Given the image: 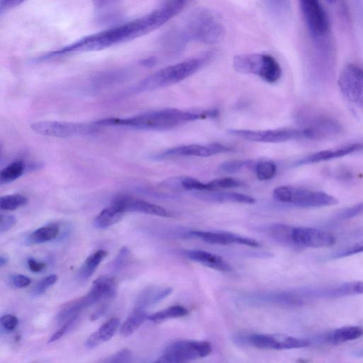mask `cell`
Instances as JSON below:
<instances>
[{
  "label": "cell",
  "instance_id": "obj_12",
  "mask_svg": "<svg viewBox=\"0 0 363 363\" xmlns=\"http://www.w3.org/2000/svg\"><path fill=\"white\" fill-rule=\"evenodd\" d=\"M233 150V147L219 143L208 145L189 144L182 145L169 148L152 156L155 160H161L175 157L196 156L209 157Z\"/></svg>",
  "mask_w": 363,
  "mask_h": 363
},
{
  "label": "cell",
  "instance_id": "obj_49",
  "mask_svg": "<svg viewBox=\"0 0 363 363\" xmlns=\"http://www.w3.org/2000/svg\"><path fill=\"white\" fill-rule=\"evenodd\" d=\"M26 0H0V15L2 16L6 11L13 9Z\"/></svg>",
  "mask_w": 363,
  "mask_h": 363
},
{
  "label": "cell",
  "instance_id": "obj_54",
  "mask_svg": "<svg viewBox=\"0 0 363 363\" xmlns=\"http://www.w3.org/2000/svg\"><path fill=\"white\" fill-rule=\"evenodd\" d=\"M9 262V259L7 257L1 255L0 257V266L3 267L4 266L6 265Z\"/></svg>",
  "mask_w": 363,
  "mask_h": 363
},
{
  "label": "cell",
  "instance_id": "obj_8",
  "mask_svg": "<svg viewBox=\"0 0 363 363\" xmlns=\"http://www.w3.org/2000/svg\"><path fill=\"white\" fill-rule=\"evenodd\" d=\"M235 340L240 344L262 350H292L307 347L312 345L311 340L284 334H240L236 336Z\"/></svg>",
  "mask_w": 363,
  "mask_h": 363
},
{
  "label": "cell",
  "instance_id": "obj_9",
  "mask_svg": "<svg viewBox=\"0 0 363 363\" xmlns=\"http://www.w3.org/2000/svg\"><path fill=\"white\" fill-rule=\"evenodd\" d=\"M212 346L207 341L179 340L168 345L156 361L164 363H180L208 356Z\"/></svg>",
  "mask_w": 363,
  "mask_h": 363
},
{
  "label": "cell",
  "instance_id": "obj_19",
  "mask_svg": "<svg viewBox=\"0 0 363 363\" xmlns=\"http://www.w3.org/2000/svg\"><path fill=\"white\" fill-rule=\"evenodd\" d=\"M305 299L299 290L295 289L259 293L252 295L250 301L281 306H301Z\"/></svg>",
  "mask_w": 363,
  "mask_h": 363
},
{
  "label": "cell",
  "instance_id": "obj_1",
  "mask_svg": "<svg viewBox=\"0 0 363 363\" xmlns=\"http://www.w3.org/2000/svg\"><path fill=\"white\" fill-rule=\"evenodd\" d=\"M188 1L189 0H168L143 16L82 37L64 47L41 55L38 60L103 50L138 38L156 30L177 16Z\"/></svg>",
  "mask_w": 363,
  "mask_h": 363
},
{
  "label": "cell",
  "instance_id": "obj_13",
  "mask_svg": "<svg viewBox=\"0 0 363 363\" xmlns=\"http://www.w3.org/2000/svg\"><path fill=\"white\" fill-rule=\"evenodd\" d=\"M305 298H336L363 294V281H351L337 284L298 289Z\"/></svg>",
  "mask_w": 363,
  "mask_h": 363
},
{
  "label": "cell",
  "instance_id": "obj_29",
  "mask_svg": "<svg viewBox=\"0 0 363 363\" xmlns=\"http://www.w3.org/2000/svg\"><path fill=\"white\" fill-rule=\"evenodd\" d=\"M147 318L144 309L135 308L122 324L120 332L122 336L127 337L132 335Z\"/></svg>",
  "mask_w": 363,
  "mask_h": 363
},
{
  "label": "cell",
  "instance_id": "obj_34",
  "mask_svg": "<svg viewBox=\"0 0 363 363\" xmlns=\"http://www.w3.org/2000/svg\"><path fill=\"white\" fill-rule=\"evenodd\" d=\"M294 226L283 223H274L269 227L271 236L277 242L288 246H294L292 233Z\"/></svg>",
  "mask_w": 363,
  "mask_h": 363
},
{
  "label": "cell",
  "instance_id": "obj_7",
  "mask_svg": "<svg viewBox=\"0 0 363 363\" xmlns=\"http://www.w3.org/2000/svg\"><path fill=\"white\" fill-rule=\"evenodd\" d=\"M338 86L351 111L363 118V68L354 64L345 66L340 74Z\"/></svg>",
  "mask_w": 363,
  "mask_h": 363
},
{
  "label": "cell",
  "instance_id": "obj_28",
  "mask_svg": "<svg viewBox=\"0 0 363 363\" xmlns=\"http://www.w3.org/2000/svg\"><path fill=\"white\" fill-rule=\"evenodd\" d=\"M124 213L117 206L111 203L97 215L94 222V226L100 229L107 228L120 221Z\"/></svg>",
  "mask_w": 363,
  "mask_h": 363
},
{
  "label": "cell",
  "instance_id": "obj_45",
  "mask_svg": "<svg viewBox=\"0 0 363 363\" xmlns=\"http://www.w3.org/2000/svg\"><path fill=\"white\" fill-rule=\"evenodd\" d=\"M129 253V249L127 247H123L120 250L113 262V268L115 270H119L123 267L128 259Z\"/></svg>",
  "mask_w": 363,
  "mask_h": 363
},
{
  "label": "cell",
  "instance_id": "obj_16",
  "mask_svg": "<svg viewBox=\"0 0 363 363\" xmlns=\"http://www.w3.org/2000/svg\"><path fill=\"white\" fill-rule=\"evenodd\" d=\"M306 128L310 139H320L338 134L341 131V125L335 119L320 113H312L308 115Z\"/></svg>",
  "mask_w": 363,
  "mask_h": 363
},
{
  "label": "cell",
  "instance_id": "obj_53",
  "mask_svg": "<svg viewBox=\"0 0 363 363\" xmlns=\"http://www.w3.org/2000/svg\"><path fill=\"white\" fill-rule=\"evenodd\" d=\"M140 63L144 67H151L156 65L157 60L155 57H150L142 60Z\"/></svg>",
  "mask_w": 363,
  "mask_h": 363
},
{
  "label": "cell",
  "instance_id": "obj_27",
  "mask_svg": "<svg viewBox=\"0 0 363 363\" xmlns=\"http://www.w3.org/2000/svg\"><path fill=\"white\" fill-rule=\"evenodd\" d=\"M119 323L120 321L117 318H112L108 320L89 336L85 343L86 347L91 349L111 340L116 332Z\"/></svg>",
  "mask_w": 363,
  "mask_h": 363
},
{
  "label": "cell",
  "instance_id": "obj_56",
  "mask_svg": "<svg viewBox=\"0 0 363 363\" xmlns=\"http://www.w3.org/2000/svg\"><path fill=\"white\" fill-rule=\"evenodd\" d=\"M328 3L333 4L335 3L337 0H326Z\"/></svg>",
  "mask_w": 363,
  "mask_h": 363
},
{
  "label": "cell",
  "instance_id": "obj_3",
  "mask_svg": "<svg viewBox=\"0 0 363 363\" xmlns=\"http://www.w3.org/2000/svg\"><path fill=\"white\" fill-rule=\"evenodd\" d=\"M224 34V26L218 16L201 9L194 11L180 28L168 35L167 45L178 51L191 41L215 44L223 39Z\"/></svg>",
  "mask_w": 363,
  "mask_h": 363
},
{
  "label": "cell",
  "instance_id": "obj_35",
  "mask_svg": "<svg viewBox=\"0 0 363 363\" xmlns=\"http://www.w3.org/2000/svg\"><path fill=\"white\" fill-rule=\"evenodd\" d=\"M92 286L101 291L106 300L112 298L116 294L117 282L113 277H99L93 281Z\"/></svg>",
  "mask_w": 363,
  "mask_h": 363
},
{
  "label": "cell",
  "instance_id": "obj_38",
  "mask_svg": "<svg viewBox=\"0 0 363 363\" xmlns=\"http://www.w3.org/2000/svg\"><path fill=\"white\" fill-rule=\"evenodd\" d=\"M27 198L21 194L5 195L0 199V208L2 210L13 211L27 203Z\"/></svg>",
  "mask_w": 363,
  "mask_h": 363
},
{
  "label": "cell",
  "instance_id": "obj_30",
  "mask_svg": "<svg viewBox=\"0 0 363 363\" xmlns=\"http://www.w3.org/2000/svg\"><path fill=\"white\" fill-rule=\"evenodd\" d=\"M59 232L60 226L58 224H49L33 231L28 238V241L32 244L45 242L55 238Z\"/></svg>",
  "mask_w": 363,
  "mask_h": 363
},
{
  "label": "cell",
  "instance_id": "obj_55",
  "mask_svg": "<svg viewBox=\"0 0 363 363\" xmlns=\"http://www.w3.org/2000/svg\"><path fill=\"white\" fill-rule=\"evenodd\" d=\"M354 355L355 357H363V347L354 351Z\"/></svg>",
  "mask_w": 363,
  "mask_h": 363
},
{
  "label": "cell",
  "instance_id": "obj_23",
  "mask_svg": "<svg viewBox=\"0 0 363 363\" xmlns=\"http://www.w3.org/2000/svg\"><path fill=\"white\" fill-rule=\"evenodd\" d=\"M363 150V143L349 144L340 147L320 151L303 157L296 162L297 165L313 164L343 157Z\"/></svg>",
  "mask_w": 363,
  "mask_h": 363
},
{
  "label": "cell",
  "instance_id": "obj_2",
  "mask_svg": "<svg viewBox=\"0 0 363 363\" xmlns=\"http://www.w3.org/2000/svg\"><path fill=\"white\" fill-rule=\"evenodd\" d=\"M218 114V111L215 109L192 111L168 108L125 118H104L94 122V124L96 126H126L139 130H164L188 122L215 118Z\"/></svg>",
  "mask_w": 363,
  "mask_h": 363
},
{
  "label": "cell",
  "instance_id": "obj_20",
  "mask_svg": "<svg viewBox=\"0 0 363 363\" xmlns=\"http://www.w3.org/2000/svg\"><path fill=\"white\" fill-rule=\"evenodd\" d=\"M103 300L102 296L94 289L83 296L69 301L64 304L57 315V321L59 324L65 323L78 313L84 308L89 307Z\"/></svg>",
  "mask_w": 363,
  "mask_h": 363
},
{
  "label": "cell",
  "instance_id": "obj_52",
  "mask_svg": "<svg viewBox=\"0 0 363 363\" xmlns=\"http://www.w3.org/2000/svg\"><path fill=\"white\" fill-rule=\"evenodd\" d=\"M107 305L103 304L100 306L98 309L91 315V320H94L99 318L105 313Z\"/></svg>",
  "mask_w": 363,
  "mask_h": 363
},
{
  "label": "cell",
  "instance_id": "obj_11",
  "mask_svg": "<svg viewBox=\"0 0 363 363\" xmlns=\"http://www.w3.org/2000/svg\"><path fill=\"white\" fill-rule=\"evenodd\" d=\"M96 125L64 121H44L33 123L31 129L40 135L67 138L91 133L96 130Z\"/></svg>",
  "mask_w": 363,
  "mask_h": 363
},
{
  "label": "cell",
  "instance_id": "obj_15",
  "mask_svg": "<svg viewBox=\"0 0 363 363\" xmlns=\"http://www.w3.org/2000/svg\"><path fill=\"white\" fill-rule=\"evenodd\" d=\"M307 26L314 36H323L329 28L327 15L319 0H298Z\"/></svg>",
  "mask_w": 363,
  "mask_h": 363
},
{
  "label": "cell",
  "instance_id": "obj_14",
  "mask_svg": "<svg viewBox=\"0 0 363 363\" xmlns=\"http://www.w3.org/2000/svg\"><path fill=\"white\" fill-rule=\"evenodd\" d=\"M292 239L294 247L321 248L335 245L336 240L331 233L309 227H294Z\"/></svg>",
  "mask_w": 363,
  "mask_h": 363
},
{
  "label": "cell",
  "instance_id": "obj_50",
  "mask_svg": "<svg viewBox=\"0 0 363 363\" xmlns=\"http://www.w3.org/2000/svg\"><path fill=\"white\" fill-rule=\"evenodd\" d=\"M12 283L17 288H25L31 283V279L27 276L17 274L12 277Z\"/></svg>",
  "mask_w": 363,
  "mask_h": 363
},
{
  "label": "cell",
  "instance_id": "obj_26",
  "mask_svg": "<svg viewBox=\"0 0 363 363\" xmlns=\"http://www.w3.org/2000/svg\"><path fill=\"white\" fill-rule=\"evenodd\" d=\"M172 289L164 286H150L144 289L136 299L135 308L145 309L167 297Z\"/></svg>",
  "mask_w": 363,
  "mask_h": 363
},
{
  "label": "cell",
  "instance_id": "obj_18",
  "mask_svg": "<svg viewBox=\"0 0 363 363\" xmlns=\"http://www.w3.org/2000/svg\"><path fill=\"white\" fill-rule=\"evenodd\" d=\"M203 241L216 245L239 244L250 247H258L259 243L255 239L225 231L194 230L189 233Z\"/></svg>",
  "mask_w": 363,
  "mask_h": 363
},
{
  "label": "cell",
  "instance_id": "obj_43",
  "mask_svg": "<svg viewBox=\"0 0 363 363\" xmlns=\"http://www.w3.org/2000/svg\"><path fill=\"white\" fill-rule=\"evenodd\" d=\"M57 280V276L55 274L48 275L40 281L33 287L32 293L33 295H40L45 292Z\"/></svg>",
  "mask_w": 363,
  "mask_h": 363
},
{
  "label": "cell",
  "instance_id": "obj_17",
  "mask_svg": "<svg viewBox=\"0 0 363 363\" xmlns=\"http://www.w3.org/2000/svg\"><path fill=\"white\" fill-rule=\"evenodd\" d=\"M111 203L123 212H138L161 217H171L172 214L164 208L147 201L124 195L116 196Z\"/></svg>",
  "mask_w": 363,
  "mask_h": 363
},
{
  "label": "cell",
  "instance_id": "obj_5",
  "mask_svg": "<svg viewBox=\"0 0 363 363\" xmlns=\"http://www.w3.org/2000/svg\"><path fill=\"white\" fill-rule=\"evenodd\" d=\"M235 71L258 76L268 83L277 82L281 69L277 60L268 54L250 53L235 55L233 60Z\"/></svg>",
  "mask_w": 363,
  "mask_h": 363
},
{
  "label": "cell",
  "instance_id": "obj_36",
  "mask_svg": "<svg viewBox=\"0 0 363 363\" xmlns=\"http://www.w3.org/2000/svg\"><path fill=\"white\" fill-rule=\"evenodd\" d=\"M257 162L254 160H231L222 163L219 169L225 173H236L244 169H255Z\"/></svg>",
  "mask_w": 363,
  "mask_h": 363
},
{
  "label": "cell",
  "instance_id": "obj_22",
  "mask_svg": "<svg viewBox=\"0 0 363 363\" xmlns=\"http://www.w3.org/2000/svg\"><path fill=\"white\" fill-rule=\"evenodd\" d=\"M196 198L214 203H238L253 204L256 200L252 196L238 192L214 191H199L193 193Z\"/></svg>",
  "mask_w": 363,
  "mask_h": 363
},
{
  "label": "cell",
  "instance_id": "obj_4",
  "mask_svg": "<svg viewBox=\"0 0 363 363\" xmlns=\"http://www.w3.org/2000/svg\"><path fill=\"white\" fill-rule=\"evenodd\" d=\"M209 55L191 57L163 67L140 81L138 92L152 91L177 84L196 72L209 59Z\"/></svg>",
  "mask_w": 363,
  "mask_h": 363
},
{
  "label": "cell",
  "instance_id": "obj_42",
  "mask_svg": "<svg viewBox=\"0 0 363 363\" xmlns=\"http://www.w3.org/2000/svg\"><path fill=\"white\" fill-rule=\"evenodd\" d=\"M133 357L132 352L128 348H123L119 351L100 360L105 363L130 362Z\"/></svg>",
  "mask_w": 363,
  "mask_h": 363
},
{
  "label": "cell",
  "instance_id": "obj_24",
  "mask_svg": "<svg viewBox=\"0 0 363 363\" xmlns=\"http://www.w3.org/2000/svg\"><path fill=\"white\" fill-rule=\"evenodd\" d=\"M123 0H92L95 17L101 23H113L120 18Z\"/></svg>",
  "mask_w": 363,
  "mask_h": 363
},
{
  "label": "cell",
  "instance_id": "obj_32",
  "mask_svg": "<svg viewBox=\"0 0 363 363\" xmlns=\"http://www.w3.org/2000/svg\"><path fill=\"white\" fill-rule=\"evenodd\" d=\"M188 313L189 311L185 307L175 305L147 315V319L152 322L158 323L168 319L183 317Z\"/></svg>",
  "mask_w": 363,
  "mask_h": 363
},
{
  "label": "cell",
  "instance_id": "obj_51",
  "mask_svg": "<svg viewBox=\"0 0 363 363\" xmlns=\"http://www.w3.org/2000/svg\"><path fill=\"white\" fill-rule=\"evenodd\" d=\"M28 266L31 272L38 273L43 271L46 264L44 262H38L33 258H30L28 259Z\"/></svg>",
  "mask_w": 363,
  "mask_h": 363
},
{
  "label": "cell",
  "instance_id": "obj_31",
  "mask_svg": "<svg viewBox=\"0 0 363 363\" xmlns=\"http://www.w3.org/2000/svg\"><path fill=\"white\" fill-rule=\"evenodd\" d=\"M107 253L104 250H99L89 255L79 272V278L82 280L88 279L93 274L100 262L107 255Z\"/></svg>",
  "mask_w": 363,
  "mask_h": 363
},
{
  "label": "cell",
  "instance_id": "obj_25",
  "mask_svg": "<svg viewBox=\"0 0 363 363\" xmlns=\"http://www.w3.org/2000/svg\"><path fill=\"white\" fill-rule=\"evenodd\" d=\"M184 254L189 259L217 271L229 272L232 270V267L225 259L209 252L194 250H186Z\"/></svg>",
  "mask_w": 363,
  "mask_h": 363
},
{
  "label": "cell",
  "instance_id": "obj_44",
  "mask_svg": "<svg viewBox=\"0 0 363 363\" xmlns=\"http://www.w3.org/2000/svg\"><path fill=\"white\" fill-rule=\"evenodd\" d=\"M363 215V201L347 208L340 211L336 216L338 220H347Z\"/></svg>",
  "mask_w": 363,
  "mask_h": 363
},
{
  "label": "cell",
  "instance_id": "obj_6",
  "mask_svg": "<svg viewBox=\"0 0 363 363\" xmlns=\"http://www.w3.org/2000/svg\"><path fill=\"white\" fill-rule=\"evenodd\" d=\"M273 196L279 202L303 208L330 206L338 203L335 197L325 192L291 186L275 188Z\"/></svg>",
  "mask_w": 363,
  "mask_h": 363
},
{
  "label": "cell",
  "instance_id": "obj_47",
  "mask_svg": "<svg viewBox=\"0 0 363 363\" xmlns=\"http://www.w3.org/2000/svg\"><path fill=\"white\" fill-rule=\"evenodd\" d=\"M18 323V318L11 314H6L1 318V326L7 331L13 330Z\"/></svg>",
  "mask_w": 363,
  "mask_h": 363
},
{
  "label": "cell",
  "instance_id": "obj_33",
  "mask_svg": "<svg viewBox=\"0 0 363 363\" xmlns=\"http://www.w3.org/2000/svg\"><path fill=\"white\" fill-rule=\"evenodd\" d=\"M26 169V164L22 160L11 162L1 169L0 172V184H9L21 177Z\"/></svg>",
  "mask_w": 363,
  "mask_h": 363
},
{
  "label": "cell",
  "instance_id": "obj_21",
  "mask_svg": "<svg viewBox=\"0 0 363 363\" xmlns=\"http://www.w3.org/2000/svg\"><path fill=\"white\" fill-rule=\"evenodd\" d=\"M363 336V327L359 325L343 326L330 330L315 338V343L338 345L359 339Z\"/></svg>",
  "mask_w": 363,
  "mask_h": 363
},
{
  "label": "cell",
  "instance_id": "obj_10",
  "mask_svg": "<svg viewBox=\"0 0 363 363\" xmlns=\"http://www.w3.org/2000/svg\"><path fill=\"white\" fill-rule=\"evenodd\" d=\"M228 133L245 140L277 143L292 140L309 138L306 128H277L268 130L230 129Z\"/></svg>",
  "mask_w": 363,
  "mask_h": 363
},
{
  "label": "cell",
  "instance_id": "obj_41",
  "mask_svg": "<svg viewBox=\"0 0 363 363\" xmlns=\"http://www.w3.org/2000/svg\"><path fill=\"white\" fill-rule=\"evenodd\" d=\"M363 252V239L361 240L345 247L344 248L340 249L335 252L331 255L332 259H340L346 257H349L351 255H354L356 254H359Z\"/></svg>",
  "mask_w": 363,
  "mask_h": 363
},
{
  "label": "cell",
  "instance_id": "obj_48",
  "mask_svg": "<svg viewBox=\"0 0 363 363\" xmlns=\"http://www.w3.org/2000/svg\"><path fill=\"white\" fill-rule=\"evenodd\" d=\"M16 218L11 215H1L0 232L4 233L10 230L16 223Z\"/></svg>",
  "mask_w": 363,
  "mask_h": 363
},
{
  "label": "cell",
  "instance_id": "obj_37",
  "mask_svg": "<svg viewBox=\"0 0 363 363\" xmlns=\"http://www.w3.org/2000/svg\"><path fill=\"white\" fill-rule=\"evenodd\" d=\"M254 171L259 180H269L275 175L277 166L272 161H259L257 162Z\"/></svg>",
  "mask_w": 363,
  "mask_h": 363
},
{
  "label": "cell",
  "instance_id": "obj_39",
  "mask_svg": "<svg viewBox=\"0 0 363 363\" xmlns=\"http://www.w3.org/2000/svg\"><path fill=\"white\" fill-rule=\"evenodd\" d=\"M211 191L218 190L221 189H229L240 187L244 186V183L235 178L223 177L213 179L208 182Z\"/></svg>",
  "mask_w": 363,
  "mask_h": 363
},
{
  "label": "cell",
  "instance_id": "obj_46",
  "mask_svg": "<svg viewBox=\"0 0 363 363\" xmlns=\"http://www.w3.org/2000/svg\"><path fill=\"white\" fill-rule=\"evenodd\" d=\"M77 318V315H75L65 321L60 329H59L50 337L48 342H52L61 338L67 332L68 329L75 322Z\"/></svg>",
  "mask_w": 363,
  "mask_h": 363
},
{
  "label": "cell",
  "instance_id": "obj_40",
  "mask_svg": "<svg viewBox=\"0 0 363 363\" xmlns=\"http://www.w3.org/2000/svg\"><path fill=\"white\" fill-rule=\"evenodd\" d=\"M269 11L276 16L285 15L289 8V0H263Z\"/></svg>",
  "mask_w": 363,
  "mask_h": 363
}]
</instances>
